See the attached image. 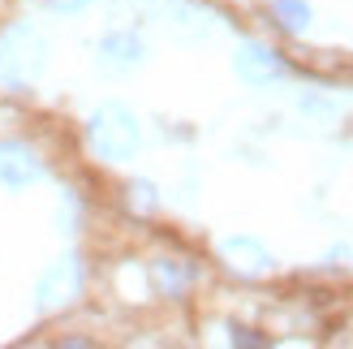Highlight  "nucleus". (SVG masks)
Instances as JSON below:
<instances>
[{
  "instance_id": "1",
  "label": "nucleus",
  "mask_w": 353,
  "mask_h": 349,
  "mask_svg": "<svg viewBox=\"0 0 353 349\" xmlns=\"http://www.w3.org/2000/svg\"><path fill=\"white\" fill-rule=\"evenodd\" d=\"M86 138H91V147L99 160H108V164H121V160H130V155L138 151V121L125 112V108H99L91 117V126H86Z\"/></svg>"
},
{
  "instance_id": "2",
  "label": "nucleus",
  "mask_w": 353,
  "mask_h": 349,
  "mask_svg": "<svg viewBox=\"0 0 353 349\" xmlns=\"http://www.w3.org/2000/svg\"><path fill=\"white\" fill-rule=\"evenodd\" d=\"M39 172H43V164H39V155H34L30 147L0 143V181H5V186L22 190V186H30L34 177H39Z\"/></svg>"
},
{
  "instance_id": "3",
  "label": "nucleus",
  "mask_w": 353,
  "mask_h": 349,
  "mask_svg": "<svg viewBox=\"0 0 353 349\" xmlns=\"http://www.w3.org/2000/svg\"><path fill=\"white\" fill-rule=\"evenodd\" d=\"M237 74L245 82H276V78H285V61L276 57L272 48H263V43H241L237 48Z\"/></svg>"
},
{
  "instance_id": "4",
  "label": "nucleus",
  "mask_w": 353,
  "mask_h": 349,
  "mask_svg": "<svg viewBox=\"0 0 353 349\" xmlns=\"http://www.w3.org/2000/svg\"><path fill=\"white\" fill-rule=\"evenodd\" d=\"M78 281H82L78 259H65V263H57V268L43 276V285H39L43 306H61V302H69V298L78 293Z\"/></svg>"
},
{
  "instance_id": "5",
  "label": "nucleus",
  "mask_w": 353,
  "mask_h": 349,
  "mask_svg": "<svg viewBox=\"0 0 353 349\" xmlns=\"http://www.w3.org/2000/svg\"><path fill=\"white\" fill-rule=\"evenodd\" d=\"M99 52H103L108 65H138L143 61V43H138L134 34H108V39L99 43Z\"/></svg>"
},
{
  "instance_id": "6",
  "label": "nucleus",
  "mask_w": 353,
  "mask_h": 349,
  "mask_svg": "<svg viewBox=\"0 0 353 349\" xmlns=\"http://www.w3.org/2000/svg\"><path fill=\"white\" fill-rule=\"evenodd\" d=\"M272 9L280 17V26H289V30H302L310 22V9L302 5V0H272Z\"/></svg>"
},
{
  "instance_id": "7",
  "label": "nucleus",
  "mask_w": 353,
  "mask_h": 349,
  "mask_svg": "<svg viewBox=\"0 0 353 349\" xmlns=\"http://www.w3.org/2000/svg\"><path fill=\"white\" fill-rule=\"evenodd\" d=\"M190 276L194 272H185V268H176V263H155V281H160V289H168V293H181L185 285H190Z\"/></svg>"
},
{
  "instance_id": "8",
  "label": "nucleus",
  "mask_w": 353,
  "mask_h": 349,
  "mask_svg": "<svg viewBox=\"0 0 353 349\" xmlns=\"http://www.w3.org/2000/svg\"><path fill=\"white\" fill-rule=\"evenodd\" d=\"M48 5L57 9V13H78V9H86V5H91V0H48Z\"/></svg>"
},
{
  "instance_id": "9",
  "label": "nucleus",
  "mask_w": 353,
  "mask_h": 349,
  "mask_svg": "<svg viewBox=\"0 0 353 349\" xmlns=\"http://www.w3.org/2000/svg\"><path fill=\"white\" fill-rule=\"evenodd\" d=\"M233 341H237V345H263V337H250V332H241V328L233 332Z\"/></svg>"
}]
</instances>
